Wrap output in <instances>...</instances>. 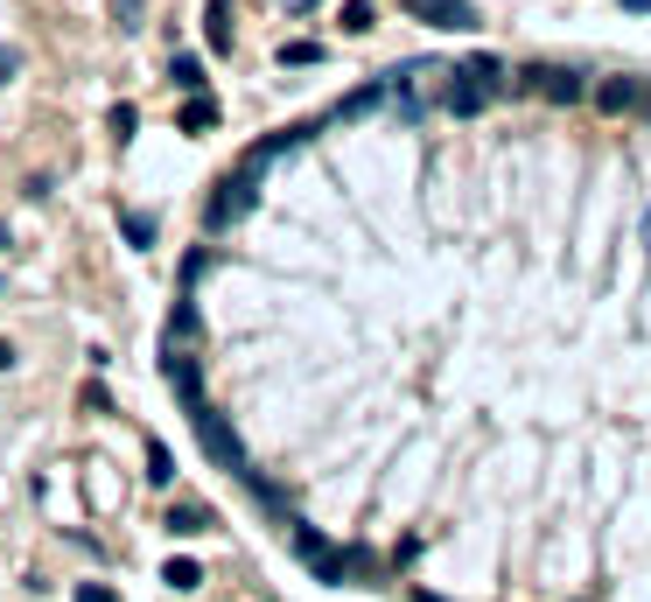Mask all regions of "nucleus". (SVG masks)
Segmentation results:
<instances>
[{
  "label": "nucleus",
  "instance_id": "nucleus-4",
  "mask_svg": "<svg viewBox=\"0 0 651 602\" xmlns=\"http://www.w3.org/2000/svg\"><path fill=\"white\" fill-rule=\"evenodd\" d=\"M295 554L309 560V568H316L322 581H330V589H343V575H351V560H343V554H336V547H330V539H322V533H309V525H301V533H295Z\"/></svg>",
  "mask_w": 651,
  "mask_h": 602
},
{
  "label": "nucleus",
  "instance_id": "nucleus-5",
  "mask_svg": "<svg viewBox=\"0 0 651 602\" xmlns=\"http://www.w3.org/2000/svg\"><path fill=\"white\" fill-rule=\"evenodd\" d=\"M407 8H413L428 29H455V35L476 29V8H470V0H407Z\"/></svg>",
  "mask_w": 651,
  "mask_h": 602
},
{
  "label": "nucleus",
  "instance_id": "nucleus-15",
  "mask_svg": "<svg viewBox=\"0 0 651 602\" xmlns=\"http://www.w3.org/2000/svg\"><path fill=\"white\" fill-rule=\"evenodd\" d=\"M280 64L287 70H309V64H322V49L316 43H280Z\"/></svg>",
  "mask_w": 651,
  "mask_h": 602
},
{
  "label": "nucleus",
  "instance_id": "nucleus-22",
  "mask_svg": "<svg viewBox=\"0 0 651 602\" xmlns=\"http://www.w3.org/2000/svg\"><path fill=\"white\" fill-rule=\"evenodd\" d=\"M0 371H14V344H8V336H0Z\"/></svg>",
  "mask_w": 651,
  "mask_h": 602
},
{
  "label": "nucleus",
  "instance_id": "nucleus-25",
  "mask_svg": "<svg viewBox=\"0 0 651 602\" xmlns=\"http://www.w3.org/2000/svg\"><path fill=\"white\" fill-rule=\"evenodd\" d=\"M644 253H651V218H644Z\"/></svg>",
  "mask_w": 651,
  "mask_h": 602
},
{
  "label": "nucleus",
  "instance_id": "nucleus-18",
  "mask_svg": "<svg viewBox=\"0 0 651 602\" xmlns=\"http://www.w3.org/2000/svg\"><path fill=\"white\" fill-rule=\"evenodd\" d=\"M176 477V462H168V448L162 442H147V483H168Z\"/></svg>",
  "mask_w": 651,
  "mask_h": 602
},
{
  "label": "nucleus",
  "instance_id": "nucleus-23",
  "mask_svg": "<svg viewBox=\"0 0 651 602\" xmlns=\"http://www.w3.org/2000/svg\"><path fill=\"white\" fill-rule=\"evenodd\" d=\"M624 8H638V14H651V0H624Z\"/></svg>",
  "mask_w": 651,
  "mask_h": 602
},
{
  "label": "nucleus",
  "instance_id": "nucleus-3",
  "mask_svg": "<svg viewBox=\"0 0 651 602\" xmlns=\"http://www.w3.org/2000/svg\"><path fill=\"white\" fill-rule=\"evenodd\" d=\"M511 91H532V99H547V105H582L588 99L582 70H567V64H526L519 78H511Z\"/></svg>",
  "mask_w": 651,
  "mask_h": 602
},
{
  "label": "nucleus",
  "instance_id": "nucleus-11",
  "mask_svg": "<svg viewBox=\"0 0 651 602\" xmlns=\"http://www.w3.org/2000/svg\"><path fill=\"white\" fill-rule=\"evenodd\" d=\"M162 581H168V589H203V568H197V560H189V554H176V560H168V568H162Z\"/></svg>",
  "mask_w": 651,
  "mask_h": 602
},
{
  "label": "nucleus",
  "instance_id": "nucleus-13",
  "mask_svg": "<svg viewBox=\"0 0 651 602\" xmlns=\"http://www.w3.org/2000/svg\"><path fill=\"white\" fill-rule=\"evenodd\" d=\"M120 232H126V238H133L141 253L155 246V218H141V211H120Z\"/></svg>",
  "mask_w": 651,
  "mask_h": 602
},
{
  "label": "nucleus",
  "instance_id": "nucleus-17",
  "mask_svg": "<svg viewBox=\"0 0 651 602\" xmlns=\"http://www.w3.org/2000/svg\"><path fill=\"white\" fill-rule=\"evenodd\" d=\"M168 78H176L183 91H197V85H203V64H197V56H176V64H168Z\"/></svg>",
  "mask_w": 651,
  "mask_h": 602
},
{
  "label": "nucleus",
  "instance_id": "nucleus-1",
  "mask_svg": "<svg viewBox=\"0 0 651 602\" xmlns=\"http://www.w3.org/2000/svg\"><path fill=\"white\" fill-rule=\"evenodd\" d=\"M260 176H266L260 161H239L232 176L210 190V203H203V224H210V232H232V224L253 211V203H260Z\"/></svg>",
  "mask_w": 651,
  "mask_h": 602
},
{
  "label": "nucleus",
  "instance_id": "nucleus-16",
  "mask_svg": "<svg viewBox=\"0 0 651 602\" xmlns=\"http://www.w3.org/2000/svg\"><path fill=\"white\" fill-rule=\"evenodd\" d=\"M336 22H343V29H351V35H365V29L378 22V14H372V0H351V8H343V14H336Z\"/></svg>",
  "mask_w": 651,
  "mask_h": 602
},
{
  "label": "nucleus",
  "instance_id": "nucleus-12",
  "mask_svg": "<svg viewBox=\"0 0 651 602\" xmlns=\"http://www.w3.org/2000/svg\"><path fill=\"white\" fill-rule=\"evenodd\" d=\"M210 49H232V0H210Z\"/></svg>",
  "mask_w": 651,
  "mask_h": 602
},
{
  "label": "nucleus",
  "instance_id": "nucleus-20",
  "mask_svg": "<svg viewBox=\"0 0 651 602\" xmlns=\"http://www.w3.org/2000/svg\"><path fill=\"white\" fill-rule=\"evenodd\" d=\"M14 70H22V49H8V43H0V85H14Z\"/></svg>",
  "mask_w": 651,
  "mask_h": 602
},
{
  "label": "nucleus",
  "instance_id": "nucleus-8",
  "mask_svg": "<svg viewBox=\"0 0 651 602\" xmlns=\"http://www.w3.org/2000/svg\"><path fill=\"white\" fill-rule=\"evenodd\" d=\"M442 105L455 112V120H476V112H484L490 99H484V91H476L470 78H455V70H449V91H442Z\"/></svg>",
  "mask_w": 651,
  "mask_h": 602
},
{
  "label": "nucleus",
  "instance_id": "nucleus-2",
  "mask_svg": "<svg viewBox=\"0 0 651 602\" xmlns=\"http://www.w3.org/2000/svg\"><path fill=\"white\" fill-rule=\"evenodd\" d=\"M183 413H189V427H197V442H203V456H210V462H218V469H232V477H245V442H239V427H232V421H224V413H218V406H210V400H189Z\"/></svg>",
  "mask_w": 651,
  "mask_h": 602
},
{
  "label": "nucleus",
  "instance_id": "nucleus-24",
  "mask_svg": "<svg viewBox=\"0 0 651 602\" xmlns=\"http://www.w3.org/2000/svg\"><path fill=\"white\" fill-rule=\"evenodd\" d=\"M638 112H644V120H651V85H644V105H638Z\"/></svg>",
  "mask_w": 651,
  "mask_h": 602
},
{
  "label": "nucleus",
  "instance_id": "nucleus-7",
  "mask_svg": "<svg viewBox=\"0 0 651 602\" xmlns=\"http://www.w3.org/2000/svg\"><path fill=\"white\" fill-rule=\"evenodd\" d=\"M455 78H470L476 91H484V99L497 105V99H505V91H511V70L505 64H497V56H470V64L463 70H455Z\"/></svg>",
  "mask_w": 651,
  "mask_h": 602
},
{
  "label": "nucleus",
  "instance_id": "nucleus-14",
  "mask_svg": "<svg viewBox=\"0 0 651 602\" xmlns=\"http://www.w3.org/2000/svg\"><path fill=\"white\" fill-rule=\"evenodd\" d=\"M203 126H218V99H203V105H183V134H203Z\"/></svg>",
  "mask_w": 651,
  "mask_h": 602
},
{
  "label": "nucleus",
  "instance_id": "nucleus-19",
  "mask_svg": "<svg viewBox=\"0 0 651 602\" xmlns=\"http://www.w3.org/2000/svg\"><path fill=\"white\" fill-rule=\"evenodd\" d=\"M106 126H112V134H120V141H126V134H133V126H141V112H133V105H112V112H106Z\"/></svg>",
  "mask_w": 651,
  "mask_h": 602
},
{
  "label": "nucleus",
  "instance_id": "nucleus-26",
  "mask_svg": "<svg viewBox=\"0 0 651 602\" xmlns=\"http://www.w3.org/2000/svg\"><path fill=\"white\" fill-rule=\"evenodd\" d=\"M0 253H8V224H0Z\"/></svg>",
  "mask_w": 651,
  "mask_h": 602
},
{
  "label": "nucleus",
  "instance_id": "nucleus-9",
  "mask_svg": "<svg viewBox=\"0 0 651 602\" xmlns=\"http://www.w3.org/2000/svg\"><path fill=\"white\" fill-rule=\"evenodd\" d=\"M203 336V323H197V309L189 301H176V315H168V336H162V350H189Z\"/></svg>",
  "mask_w": 651,
  "mask_h": 602
},
{
  "label": "nucleus",
  "instance_id": "nucleus-10",
  "mask_svg": "<svg viewBox=\"0 0 651 602\" xmlns=\"http://www.w3.org/2000/svg\"><path fill=\"white\" fill-rule=\"evenodd\" d=\"M210 525H218V519H210L203 504H176V512H168V533H176V539H197V533H210Z\"/></svg>",
  "mask_w": 651,
  "mask_h": 602
},
{
  "label": "nucleus",
  "instance_id": "nucleus-21",
  "mask_svg": "<svg viewBox=\"0 0 651 602\" xmlns=\"http://www.w3.org/2000/svg\"><path fill=\"white\" fill-rule=\"evenodd\" d=\"M78 602H120V595H112L106 581H85V589H78Z\"/></svg>",
  "mask_w": 651,
  "mask_h": 602
},
{
  "label": "nucleus",
  "instance_id": "nucleus-6",
  "mask_svg": "<svg viewBox=\"0 0 651 602\" xmlns=\"http://www.w3.org/2000/svg\"><path fill=\"white\" fill-rule=\"evenodd\" d=\"M588 99H596V112H638L644 78H603V85H588Z\"/></svg>",
  "mask_w": 651,
  "mask_h": 602
}]
</instances>
